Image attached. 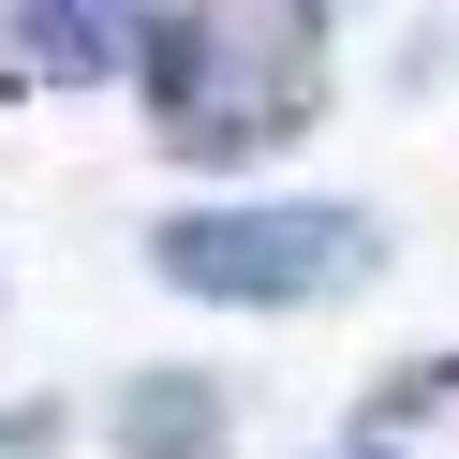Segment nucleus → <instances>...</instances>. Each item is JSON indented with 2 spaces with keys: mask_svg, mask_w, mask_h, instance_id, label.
I'll use <instances>...</instances> for the list:
<instances>
[{
  "mask_svg": "<svg viewBox=\"0 0 459 459\" xmlns=\"http://www.w3.org/2000/svg\"><path fill=\"white\" fill-rule=\"evenodd\" d=\"M163 297H208V311H326L385 267V222L326 208V193H281V208H178L149 238Z\"/></svg>",
  "mask_w": 459,
  "mask_h": 459,
  "instance_id": "2",
  "label": "nucleus"
},
{
  "mask_svg": "<svg viewBox=\"0 0 459 459\" xmlns=\"http://www.w3.org/2000/svg\"><path fill=\"white\" fill-rule=\"evenodd\" d=\"M149 15L163 0H0V45H15V74H45V90H104V74H134Z\"/></svg>",
  "mask_w": 459,
  "mask_h": 459,
  "instance_id": "3",
  "label": "nucleus"
},
{
  "mask_svg": "<svg viewBox=\"0 0 459 459\" xmlns=\"http://www.w3.org/2000/svg\"><path fill=\"white\" fill-rule=\"evenodd\" d=\"M104 445L119 459H238V400H222V370H134L104 400Z\"/></svg>",
  "mask_w": 459,
  "mask_h": 459,
  "instance_id": "4",
  "label": "nucleus"
},
{
  "mask_svg": "<svg viewBox=\"0 0 459 459\" xmlns=\"http://www.w3.org/2000/svg\"><path fill=\"white\" fill-rule=\"evenodd\" d=\"M60 445V415H45V400H15V415H0V459H45Z\"/></svg>",
  "mask_w": 459,
  "mask_h": 459,
  "instance_id": "6",
  "label": "nucleus"
},
{
  "mask_svg": "<svg viewBox=\"0 0 459 459\" xmlns=\"http://www.w3.org/2000/svg\"><path fill=\"white\" fill-rule=\"evenodd\" d=\"M445 400H459V356H400L385 385L356 400V429H370V445H400V429H415V415H445Z\"/></svg>",
  "mask_w": 459,
  "mask_h": 459,
  "instance_id": "5",
  "label": "nucleus"
},
{
  "mask_svg": "<svg viewBox=\"0 0 459 459\" xmlns=\"http://www.w3.org/2000/svg\"><path fill=\"white\" fill-rule=\"evenodd\" d=\"M326 459H400V445H370V429H356V445H326Z\"/></svg>",
  "mask_w": 459,
  "mask_h": 459,
  "instance_id": "7",
  "label": "nucleus"
},
{
  "mask_svg": "<svg viewBox=\"0 0 459 459\" xmlns=\"http://www.w3.org/2000/svg\"><path fill=\"white\" fill-rule=\"evenodd\" d=\"M134 104L163 163H267L326 119V30L311 0H163L134 45Z\"/></svg>",
  "mask_w": 459,
  "mask_h": 459,
  "instance_id": "1",
  "label": "nucleus"
},
{
  "mask_svg": "<svg viewBox=\"0 0 459 459\" xmlns=\"http://www.w3.org/2000/svg\"><path fill=\"white\" fill-rule=\"evenodd\" d=\"M311 15H326V0H311Z\"/></svg>",
  "mask_w": 459,
  "mask_h": 459,
  "instance_id": "8",
  "label": "nucleus"
}]
</instances>
